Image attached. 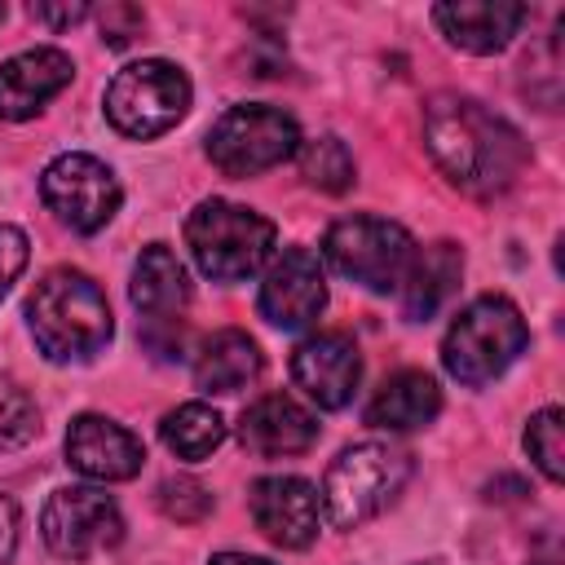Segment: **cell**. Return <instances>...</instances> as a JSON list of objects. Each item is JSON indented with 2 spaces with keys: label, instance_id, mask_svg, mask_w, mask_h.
Returning a JSON list of instances; mask_svg holds the SVG:
<instances>
[{
  "label": "cell",
  "instance_id": "obj_24",
  "mask_svg": "<svg viewBox=\"0 0 565 565\" xmlns=\"http://www.w3.org/2000/svg\"><path fill=\"white\" fill-rule=\"evenodd\" d=\"M525 455L534 459V468L552 486L565 481V415H561V406H543L539 415H530V424H525Z\"/></svg>",
  "mask_w": 565,
  "mask_h": 565
},
{
  "label": "cell",
  "instance_id": "obj_13",
  "mask_svg": "<svg viewBox=\"0 0 565 565\" xmlns=\"http://www.w3.org/2000/svg\"><path fill=\"white\" fill-rule=\"evenodd\" d=\"M291 380L322 411L349 406V397L358 393V380H362V353H358L353 335H344V331H318V335L300 340L296 353H291Z\"/></svg>",
  "mask_w": 565,
  "mask_h": 565
},
{
  "label": "cell",
  "instance_id": "obj_19",
  "mask_svg": "<svg viewBox=\"0 0 565 565\" xmlns=\"http://www.w3.org/2000/svg\"><path fill=\"white\" fill-rule=\"evenodd\" d=\"M437 411H441L437 380L428 371H397L366 402V424L371 428H384V433H411V428L433 424Z\"/></svg>",
  "mask_w": 565,
  "mask_h": 565
},
{
  "label": "cell",
  "instance_id": "obj_33",
  "mask_svg": "<svg viewBox=\"0 0 565 565\" xmlns=\"http://www.w3.org/2000/svg\"><path fill=\"white\" fill-rule=\"evenodd\" d=\"M415 565H441V561H415Z\"/></svg>",
  "mask_w": 565,
  "mask_h": 565
},
{
  "label": "cell",
  "instance_id": "obj_12",
  "mask_svg": "<svg viewBox=\"0 0 565 565\" xmlns=\"http://www.w3.org/2000/svg\"><path fill=\"white\" fill-rule=\"evenodd\" d=\"M247 508L256 530L278 547H309L322 525V494L305 477H256L247 490Z\"/></svg>",
  "mask_w": 565,
  "mask_h": 565
},
{
  "label": "cell",
  "instance_id": "obj_10",
  "mask_svg": "<svg viewBox=\"0 0 565 565\" xmlns=\"http://www.w3.org/2000/svg\"><path fill=\"white\" fill-rule=\"evenodd\" d=\"M40 194H44L49 212H53L62 225H71L75 234H97V230L119 212V199H124L115 172H110L102 159L79 154V150H75V154H57V159L44 168Z\"/></svg>",
  "mask_w": 565,
  "mask_h": 565
},
{
  "label": "cell",
  "instance_id": "obj_28",
  "mask_svg": "<svg viewBox=\"0 0 565 565\" xmlns=\"http://www.w3.org/2000/svg\"><path fill=\"white\" fill-rule=\"evenodd\" d=\"M141 22H146V13L137 4H106L102 9V40L119 49L141 31Z\"/></svg>",
  "mask_w": 565,
  "mask_h": 565
},
{
  "label": "cell",
  "instance_id": "obj_14",
  "mask_svg": "<svg viewBox=\"0 0 565 565\" xmlns=\"http://www.w3.org/2000/svg\"><path fill=\"white\" fill-rule=\"evenodd\" d=\"M66 463L93 481H128L141 472L146 446L106 415H75L66 428Z\"/></svg>",
  "mask_w": 565,
  "mask_h": 565
},
{
  "label": "cell",
  "instance_id": "obj_22",
  "mask_svg": "<svg viewBox=\"0 0 565 565\" xmlns=\"http://www.w3.org/2000/svg\"><path fill=\"white\" fill-rule=\"evenodd\" d=\"M159 437L177 459H207L225 441V419L207 402H185L163 415Z\"/></svg>",
  "mask_w": 565,
  "mask_h": 565
},
{
  "label": "cell",
  "instance_id": "obj_18",
  "mask_svg": "<svg viewBox=\"0 0 565 565\" xmlns=\"http://www.w3.org/2000/svg\"><path fill=\"white\" fill-rule=\"evenodd\" d=\"M463 274V252L455 243H428L424 252L411 256L397 291H402V313L411 322H428L459 287Z\"/></svg>",
  "mask_w": 565,
  "mask_h": 565
},
{
  "label": "cell",
  "instance_id": "obj_23",
  "mask_svg": "<svg viewBox=\"0 0 565 565\" xmlns=\"http://www.w3.org/2000/svg\"><path fill=\"white\" fill-rule=\"evenodd\" d=\"M300 177L313 185V190H327V194H344L353 185V154L349 146L327 132V137H313V141H300Z\"/></svg>",
  "mask_w": 565,
  "mask_h": 565
},
{
  "label": "cell",
  "instance_id": "obj_15",
  "mask_svg": "<svg viewBox=\"0 0 565 565\" xmlns=\"http://www.w3.org/2000/svg\"><path fill=\"white\" fill-rule=\"evenodd\" d=\"M75 75V62L62 49H26L0 62V119H31L40 115Z\"/></svg>",
  "mask_w": 565,
  "mask_h": 565
},
{
  "label": "cell",
  "instance_id": "obj_11",
  "mask_svg": "<svg viewBox=\"0 0 565 565\" xmlns=\"http://www.w3.org/2000/svg\"><path fill=\"white\" fill-rule=\"evenodd\" d=\"M256 305L282 331L313 327L318 313L327 309V274H322V260L309 247H282V256H274L269 269H265V278H260V300Z\"/></svg>",
  "mask_w": 565,
  "mask_h": 565
},
{
  "label": "cell",
  "instance_id": "obj_21",
  "mask_svg": "<svg viewBox=\"0 0 565 565\" xmlns=\"http://www.w3.org/2000/svg\"><path fill=\"white\" fill-rule=\"evenodd\" d=\"M265 371V358H260V344L238 331V327H225V331H212L199 353H194V384L203 393H238L247 388L256 375Z\"/></svg>",
  "mask_w": 565,
  "mask_h": 565
},
{
  "label": "cell",
  "instance_id": "obj_2",
  "mask_svg": "<svg viewBox=\"0 0 565 565\" xmlns=\"http://www.w3.org/2000/svg\"><path fill=\"white\" fill-rule=\"evenodd\" d=\"M26 322L44 358L53 362H88L110 344V305L106 291L84 274V269H49L31 300H26Z\"/></svg>",
  "mask_w": 565,
  "mask_h": 565
},
{
  "label": "cell",
  "instance_id": "obj_29",
  "mask_svg": "<svg viewBox=\"0 0 565 565\" xmlns=\"http://www.w3.org/2000/svg\"><path fill=\"white\" fill-rule=\"evenodd\" d=\"M18 552V499L0 490V565H9Z\"/></svg>",
  "mask_w": 565,
  "mask_h": 565
},
{
  "label": "cell",
  "instance_id": "obj_9",
  "mask_svg": "<svg viewBox=\"0 0 565 565\" xmlns=\"http://www.w3.org/2000/svg\"><path fill=\"white\" fill-rule=\"evenodd\" d=\"M40 534L53 556L88 561L97 552H110L124 539V512L106 490L62 486L49 494V503L40 512Z\"/></svg>",
  "mask_w": 565,
  "mask_h": 565
},
{
  "label": "cell",
  "instance_id": "obj_32",
  "mask_svg": "<svg viewBox=\"0 0 565 565\" xmlns=\"http://www.w3.org/2000/svg\"><path fill=\"white\" fill-rule=\"evenodd\" d=\"M530 565H561V561H556V547H552V552H547L543 561H530Z\"/></svg>",
  "mask_w": 565,
  "mask_h": 565
},
{
  "label": "cell",
  "instance_id": "obj_4",
  "mask_svg": "<svg viewBox=\"0 0 565 565\" xmlns=\"http://www.w3.org/2000/svg\"><path fill=\"white\" fill-rule=\"evenodd\" d=\"M530 344V327L508 296H477L450 322L441 340V362L459 384H490L499 380Z\"/></svg>",
  "mask_w": 565,
  "mask_h": 565
},
{
  "label": "cell",
  "instance_id": "obj_20",
  "mask_svg": "<svg viewBox=\"0 0 565 565\" xmlns=\"http://www.w3.org/2000/svg\"><path fill=\"white\" fill-rule=\"evenodd\" d=\"M132 305L146 313V322H172L185 300H190V278L185 265L177 260V252L168 243H150L141 247L137 265H132V287H128Z\"/></svg>",
  "mask_w": 565,
  "mask_h": 565
},
{
  "label": "cell",
  "instance_id": "obj_30",
  "mask_svg": "<svg viewBox=\"0 0 565 565\" xmlns=\"http://www.w3.org/2000/svg\"><path fill=\"white\" fill-rule=\"evenodd\" d=\"M31 13L49 26H75L79 18H88V4H31Z\"/></svg>",
  "mask_w": 565,
  "mask_h": 565
},
{
  "label": "cell",
  "instance_id": "obj_6",
  "mask_svg": "<svg viewBox=\"0 0 565 565\" xmlns=\"http://www.w3.org/2000/svg\"><path fill=\"white\" fill-rule=\"evenodd\" d=\"M190 110V79L168 57H141L124 66L106 88V119L132 141H150L181 124Z\"/></svg>",
  "mask_w": 565,
  "mask_h": 565
},
{
  "label": "cell",
  "instance_id": "obj_5",
  "mask_svg": "<svg viewBox=\"0 0 565 565\" xmlns=\"http://www.w3.org/2000/svg\"><path fill=\"white\" fill-rule=\"evenodd\" d=\"M411 477V455L388 446V441H358L335 455L322 481V512L331 516L335 530H358L371 516H380L406 486Z\"/></svg>",
  "mask_w": 565,
  "mask_h": 565
},
{
  "label": "cell",
  "instance_id": "obj_26",
  "mask_svg": "<svg viewBox=\"0 0 565 565\" xmlns=\"http://www.w3.org/2000/svg\"><path fill=\"white\" fill-rule=\"evenodd\" d=\"M154 503H159V512L163 516H172V521H203L207 512H212V490L207 486H199L194 477H168V481H159V490H154Z\"/></svg>",
  "mask_w": 565,
  "mask_h": 565
},
{
  "label": "cell",
  "instance_id": "obj_17",
  "mask_svg": "<svg viewBox=\"0 0 565 565\" xmlns=\"http://www.w3.org/2000/svg\"><path fill=\"white\" fill-rule=\"evenodd\" d=\"M441 35L463 53H499L525 22V4L516 0H450L433 9Z\"/></svg>",
  "mask_w": 565,
  "mask_h": 565
},
{
  "label": "cell",
  "instance_id": "obj_27",
  "mask_svg": "<svg viewBox=\"0 0 565 565\" xmlns=\"http://www.w3.org/2000/svg\"><path fill=\"white\" fill-rule=\"evenodd\" d=\"M26 256H31V243L18 225H0V300L9 296V287L18 282V274L26 269Z\"/></svg>",
  "mask_w": 565,
  "mask_h": 565
},
{
  "label": "cell",
  "instance_id": "obj_31",
  "mask_svg": "<svg viewBox=\"0 0 565 565\" xmlns=\"http://www.w3.org/2000/svg\"><path fill=\"white\" fill-rule=\"evenodd\" d=\"M207 565H274V561H265V556H247V552H216Z\"/></svg>",
  "mask_w": 565,
  "mask_h": 565
},
{
  "label": "cell",
  "instance_id": "obj_3",
  "mask_svg": "<svg viewBox=\"0 0 565 565\" xmlns=\"http://www.w3.org/2000/svg\"><path fill=\"white\" fill-rule=\"evenodd\" d=\"M274 243H278V225L230 199H203L185 216V247L194 265L216 282L252 278L274 256Z\"/></svg>",
  "mask_w": 565,
  "mask_h": 565
},
{
  "label": "cell",
  "instance_id": "obj_1",
  "mask_svg": "<svg viewBox=\"0 0 565 565\" xmlns=\"http://www.w3.org/2000/svg\"><path fill=\"white\" fill-rule=\"evenodd\" d=\"M424 141L437 168L463 190V194H499L508 190L525 168V141L521 132L486 110L477 97L437 93L424 106Z\"/></svg>",
  "mask_w": 565,
  "mask_h": 565
},
{
  "label": "cell",
  "instance_id": "obj_7",
  "mask_svg": "<svg viewBox=\"0 0 565 565\" xmlns=\"http://www.w3.org/2000/svg\"><path fill=\"white\" fill-rule=\"evenodd\" d=\"M300 150V128L287 110L247 102L230 106L212 128H207V159L225 177H256L278 168Z\"/></svg>",
  "mask_w": 565,
  "mask_h": 565
},
{
  "label": "cell",
  "instance_id": "obj_8",
  "mask_svg": "<svg viewBox=\"0 0 565 565\" xmlns=\"http://www.w3.org/2000/svg\"><path fill=\"white\" fill-rule=\"evenodd\" d=\"M322 256L331 260L335 274L371 287V291H397L415 243L397 221L384 216H344L327 230L322 238Z\"/></svg>",
  "mask_w": 565,
  "mask_h": 565
},
{
  "label": "cell",
  "instance_id": "obj_34",
  "mask_svg": "<svg viewBox=\"0 0 565 565\" xmlns=\"http://www.w3.org/2000/svg\"><path fill=\"white\" fill-rule=\"evenodd\" d=\"M0 22H4V4H0Z\"/></svg>",
  "mask_w": 565,
  "mask_h": 565
},
{
  "label": "cell",
  "instance_id": "obj_25",
  "mask_svg": "<svg viewBox=\"0 0 565 565\" xmlns=\"http://www.w3.org/2000/svg\"><path fill=\"white\" fill-rule=\"evenodd\" d=\"M35 437H40V406H35V397L13 375H0V450H22Z\"/></svg>",
  "mask_w": 565,
  "mask_h": 565
},
{
  "label": "cell",
  "instance_id": "obj_16",
  "mask_svg": "<svg viewBox=\"0 0 565 565\" xmlns=\"http://www.w3.org/2000/svg\"><path fill=\"white\" fill-rule=\"evenodd\" d=\"M238 441L252 455L278 459V455H300L318 441V419L287 393H265L260 402H252L238 419Z\"/></svg>",
  "mask_w": 565,
  "mask_h": 565
}]
</instances>
